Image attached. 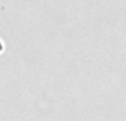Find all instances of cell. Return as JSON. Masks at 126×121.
<instances>
[{
	"instance_id": "cell-1",
	"label": "cell",
	"mask_w": 126,
	"mask_h": 121,
	"mask_svg": "<svg viewBox=\"0 0 126 121\" xmlns=\"http://www.w3.org/2000/svg\"><path fill=\"white\" fill-rule=\"evenodd\" d=\"M2 50H3V44H2V42L0 41V53L2 52Z\"/></svg>"
}]
</instances>
